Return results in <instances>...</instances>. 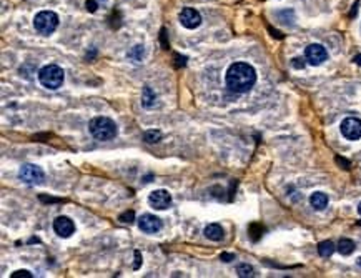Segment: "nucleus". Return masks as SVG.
<instances>
[{
	"label": "nucleus",
	"mask_w": 361,
	"mask_h": 278,
	"mask_svg": "<svg viewBox=\"0 0 361 278\" xmlns=\"http://www.w3.org/2000/svg\"><path fill=\"white\" fill-rule=\"evenodd\" d=\"M64 70L59 65H45L44 69H40L39 72V80L45 88L50 90H57L59 87H62L64 83Z\"/></svg>",
	"instance_id": "nucleus-3"
},
{
	"label": "nucleus",
	"mask_w": 361,
	"mask_h": 278,
	"mask_svg": "<svg viewBox=\"0 0 361 278\" xmlns=\"http://www.w3.org/2000/svg\"><path fill=\"white\" fill-rule=\"evenodd\" d=\"M227 87L235 93H247L252 90V87L256 82V72L247 62H235L230 65L225 77Z\"/></svg>",
	"instance_id": "nucleus-1"
},
{
	"label": "nucleus",
	"mask_w": 361,
	"mask_h": 278,
	"mask_svg": "<svg viewBox=\"0 0 361 278\" xmlns=\"http://www.w3.org/2000/svg\"><path fill=\"white\" fill-rule=\"evenodd\" d=\"M203 233H205V237L208 240H212V242H220V240L223 238V235H225L222 225H218V223L207 225L205 230H203Z\"/></svg>",
	"instance_id": "nucleus-12"
},
{
	"label": "nucleus",
	"mask_w": 361,
	"mask_h": 278,
	"mask_svg": "<svg viewBox=\"0 0 361 278\" xmlns=\"http://www.w3.org/2000/svg\"><path fill=\"white\" fill-rule=\"evenodd\" d=\"M336 248L341 255H351L354 251V242H351L349 238H341Z\"/></svg>",
	"instance_id": "nucleus-15"
},
{
	"label": "nucleus",
	"mask_w": 361,
	"mask_h": 278,
	"mask_svg": "<svg viewBox=\"0 0 361 278\" xmlns=\"http://www.w3.org/2000/svg\"><path fill=\"white\" fill-rule=\"evenodd\" d=\"M148 203L155 210H165L170 207L171 195L166 190H155L148 195Z\"/></svg>",
	"instance_id": "nucleus-10"
},
{
	"label": "nucleus",
	"mask_w": 361,
	"mask_h": 278,
	"mask_svg": "<svg viewBox=\"0 0 361 278\" xmlns=\"http://www.w3.org/2000/svg\"><path fill=\"white\" fill-rule=\"evenodd\" d=\"M88 130H90V133L97 140H102V142L112 140V138H115V135H117V125H115L113 120L108 117L92 118L90 123H88Z\"/></svg>",
	"instance_id": "nucleus-2"
},
{
	"label": "nucleus",
	"mask_w": 361,
	"mask_h": 278,
	"mask_svg": "<svg viewBox=\"0 0 361 278\" xmlns=\"http://www.w3.org/2000/svg\"><path fill=\"white\" fill-rule=\"evenodd\" d=\"M19 178L24 183H29V185H39V183L44 182L45 174L40 167L32 165V164H25V165H22V169L19 170Z\"/></svg>",
	"instance_id": "nucleus-5"
},
{
	"label": "nucleus",
	"mask_w": 361,
	"mask_h": 278,
	"mask_svg": "<svg viewBox=\"0 0 361 278\" xmlns=\"http://www.w3.org/2000/svg\"><path fill=\"white\" fill-rule=\"evenodd\" d=\"M354 64L361 65V54H359V55H356V57H354Z\"/></svg>",
	"instance_id": "nucleus-27"
},
{
	"label": "nucleus",
	"mask_w": 361,
	"mask_h": 278,
	"mask_svg": "<svg viewBox=\"0 0 361 278\" xmlns=\"http://www.w3.org/2000/svg\"><path fill=\"white\" fill-rule=\"evenodd\" d=\"M138 228L143 233H156L161 230V220L151 213H145L138 218Z\"/></svg>",
	"instance_id": "nucleus-8"
},
{
	"label": "nucleus",
	"mask_w": 361,
	"mask_h": 278,
	"mask_svg": "<svg viewBox=\"0 0 361 278\" xmlns=\"http://www.w3.org/2000/svg\"><path fill=\"white\" fill-rule=\"evenodd\" d=\"M118 220H120V222H122V223H133V220H135L133 210H128V212H123V213L118 217Z\"/></svg>",
	"instance_id": "nucleus-20"
},
{
	"label": "nucleus",
	"mask_w": 361,
	"mask_h": 278,
	"mask_svg": "<svg viewBox=\"0 0 361 278\" xmlns=\"http://www.w3.org/2000/svg\"><path fill=\"white\" fill-rule=\"evenodd\" d=\"M336 250V246H334L333 242H329V240H326V242H321L320 245H318V253H320L321 256H331L333 255V251Z\"/></svg>",
	"instance_id": "nucleus-16"
},
{
	"label": "nucleus",
	"mask_w": 361,
	"mask_h": 278,
	"mask_svg": "<svg viewBox=\"0 0 361 278\" xmlns=\"http://www.w3.org/2000/svg\"><path fill=\"white\" fill-rule=\"evenodd\" d=\"M305 57H306V60L310 65H321L323 62L328 59V52H326L325 47L320 45V44H311V45L306 47Z\"/></svg>",
	"instance_id": "nucleus-7"
},
{
	"label": "nucleus",
	"mask_w": 361,
	"mask_h": 278,
	"mask_svg": "<svg viewBox=\"0 0 361 278\" xmlns=\"http://www.w3.org/2000/svg\"><path fill=\"white\" fill-rule=\"evenodd\" d=\"M358 265L361 266V258H358Z\"/></svg>",
	"instance_id": "nucleus-29"
},
{
	"label": "nucleus",
	"mask_w": 361,
	"mask_h": 278,
	"mask_svg": "<svg viewBox=\"0 0 361 278\" xmlns=\"http://www.w3.org/2000/svg\"><path fill=\"white\" fill-rule=\"evenodd\" d=\"M293 67H295V69H303V67H305V62H303L301 59H293Z\"/></svg>",
	"instance_id": "nucleus-22"
},
{
	"label": "nucleus",
	"mask_w": 361,
	"mask_h": 278,
	"mask_svg": "<svg viewBox=\"0 0 361 278\" xmlns=\"http://www.w3.org/2000/svg\"><path fill=\"white\" fill-rule=\"evenodd\" d=\"M310 203H311V207L315 208V210H325L326 205H328V197H326V193H323V192H315L313 195L310 197Z\"/></svg>",
	"instance_id": "nucleus-13"
},
{
	"label": "nucleus",
	"mask_w": 361,
	"mask_h": 278,
	"mask_svg": "<svg viewBox=\"0 0 361 278\" xmlns=\"http://www.w3.org/2000/svg\"><path fill=\"white\" fill-rule=\"evenodd\" d=\"M336 162H338L339 165H343V169H349V162H348V160L339 159V157H336Z\"/></svg>",
	"instance_id": "nucleus-24"
},
{
	"label": "nucleus",
	"mask_w": 361,
	"mask_h": 278,
	"mask_svg": "<svg viewBox=\"0 0 361 278\" xmlns=\"http://www.w3.org/2000/svg\"><path fill=\"white\" fill-rule=\"evenodd\" d=\"M358 213L361 215V203H359V205H358Z\"/></svg>",
	"instance_id": "nucleus-28"
},
{
	"label": "nucleus",
	"mask_w": 361,
	"mask_h": 278,
	"mask_svg": "<svg viewBox=\"0 0 361 278\" xmlns=\"http://www.w3.org/2000/svg\"><path fill=\"white\" fill-rule=\"evenodd\" d=\"M156 103V93L150 87H145L142 92V105L146 108H151Z\"/></svg>",
	"instance_id": "nucleus-14"
},
{
	"label": "nucleus",
	"mask_w": 361,
	"mask_h": 278,
	"mask_svg": "<svg viewBox=\"0 0 361 278\" xmlns=\"http://www.w3.org/2000/svg\"><path fill=\"white\" fill-rule=\"evenodd\" d=\"M180 24L185 29H197L202 24V15L195 9H183L180 12Z\"/></svg>",
	"instance_id": "nucleus-11"
},
{
	"label": "nucleus",
	"mask_w": 361,
	"mask_h": 278,
	"mask_svg": "<svg viewBox=\"0 0 361 278\" xmlns=\"http://www.w3.org/2000/svg\"><path fill=\"white\" fill-rule=\"evenodd\" d=\"M87 10H90V12H95V10H97L95 0H87Z\"/></svg>",
	"instance_id": "nucleus-23"
},
{
	"label": "nucleus",
	"mask_w": 361,
	"mask_h": 278,
	"mask_svg": "<svg viewBox=\"0 0 361 278\" xmlns=\"http://www.w3.org/2000/svg\"><path fill=\"white\" fill-rule=\"evenodd\" d=\"M143 140L146 144H156V142L161 140V132L160 130H148V132H145Z\"/></svg>",
	"instance_id": "nucleus-19"
},
{
	"label": "nucleus",
	"mask_w": 361,
	"mask_h": 278,
	"mask_svg": "<svg viewBox=\"0 0 361 278\" xmlns=\"http://www.w3.org/2000/svg\"><path fill=\"white\" fill-rule=\"evenodd\" d=\"M143 55H145V49H143V45H135L132 50L128 52V59H132L135 62H140L143 59Z\"/></svg>",
	"instance_id": "nucleus-18"
},
{
	"label": "nucleus",
	"mask_w": 361,
	"mask_h": 278,
	"mask_svg": "<svg viewBox=\"0 0 361 278\" xmlns=\"http://www.w3.org/2000/svg\"><path fill=\"white\" fill-rule=\"evenodd\" d=\"M54 230L59 237L69 238L73 235V232H75V223H73L69 217H64V215H62V217H57L54 220Z\"/></svg>",
	"instance_id": "nucleus-9"
},
{
	"label": "nucleus",
	"mask_w": 361,
	"mask_h": 278,
	"mask_svg": "<svg viewBox=\"0 0 361 278\" xmlns=\"http://www.w3.org/2000/svg\"><path fill=\"white\" fill-rule=\"evenodd\" d=\"M341 135L346 140L361 138V120L356 117H348L341 122Z\"/></svg>",
	"instance_id": "nucleus-6"
},
{
	"label": "nucleus",
	"mask_w": 361,
	"mask_h": 278,
	"mask_svg": "<svg viewBox=\"0 0 361 278\" xmlns=\"http://www.w3.org/2000/svg\"><path fill=\"white\" fill-rule=\"evenodd\" d=\"M10 276L12 278H34V275L30 273L29 270H17V271H14Z\"/></svg>",
	"instance_id": "nucleus-21"
},
{
	"label": "nucleus",
	"mask_w": 361,
	"mask_h": 278,
	"mask_svg": "<svg viewBox=\"0 0 361 278\" xmlns=\"http://www.w3.org/2000/svg\"><path fill=\"white\" fill-rule=\"evenodd\" d=\"M222 260H223V261H232V260H235V255H230V253H222Z\"/></svg>",
	"instance_id": "nucleus-26"
},
{
	"label": "nucleus",
	"mask_w": 361,
	"mask_h": 278,
	"mask_svg": "<svg viewBox=\"0 0 361 278\" xmlns=\"http://www.w3.org/2000/svg\"><path fill=\"white\" fill-rule=\"evenodd\" d=\"M135 260H137V263L133 265V268L137 270L140 266V261H142V256H140V251H135Z\"/></svg>",
	"instance_id": "nucleus-25"
},
{
	"label": "nucleus",
	"mask_w": 361,
	"mask_h": 278,
	"mask_svg": "<svg viewBox=\"0 0 361 278\" xmlns=\"http://www.w3.org/2000/svg\"><path fill=\"white\" fill-rule=\"evenodd\" d=\"M237 273H238V276H242V278H248V276H255V270H253L252 265L240 263L237 266Z\"/></svg>",
	"instance_id": "nucleus-17"
},
{
	"label": "nucleus",
	"mask_w": 361,
	"mask_h": 278,
	"mask_svg": "<svg viewBox=\"0 0 361 278\" xmlns=\"http://www.w3.org/2000/svg\"><path fill=\"white\" fill-rule=\"evenodd\" d=\"M57 25H59V15L52 10H42L35 15L34 27L42 35H50L55 32Z\"/></svg>",
	"instance_id": "nucleus-4"
}]
</instances>
